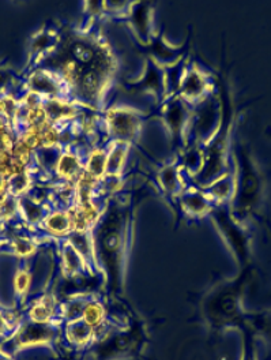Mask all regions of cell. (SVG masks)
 <instances>
[{"instance_id":"1","label":"cell","mask_w":271,"mask_h":360,"mask_svg":"<svg viewBox=\"0 0 271 360\" xmlns=\"http://www.w3.org/2000/svg\"><path fill=\"white\" fill-rule=\"evenodd\" d=\"M149 195H159L150 179L113 194L91 229L94 257L104 276V296L108 302L126 300L124 284L134 242L136 209Z\"/></svg>"},{"instance_id":"2","label":"cell","mask_w":271,"mask_h":360,"mask_svg":"<svg viewBox=\"0 0 271 360\" xmlns=\"http://www.w3.org/2000/svg\"><path fill=\"white\" fill-rule=\"evenodd\" d=\"M224 58L223 68L216 74L217 94L221 104L220 124L216 133L211 135V138L202 146L204 161L199 172L195 176L185 180L187 184L199 188H204L214 180L221 178L230 168L234 167L232 148L236 135V123L239 120V108H236L233 104L230 85L227 79V71L224 68Z\"/></svg>"},{"instance_id":"3","label":"cell","mask_w":271,"mask_h":360,"mask_svg":"<svg viewBox=\"0 0 271 360\" xmlns=\"http://www.w3.org/2000/svg\"><path fill=\"white\" fill-rule=\"evenodd\" d=\"M253 276V265L239 270L234 277L214 284L204 292L199 311L206 328L213 336H223L230 330H240L247 323L249 311L244 296Z\"/></svg>"},{"instance_id":"4","label":"cell","mask_w":271,"mask_h":360,"mask_svg":"<svg viewBox=\"0 0 271 360\" xmlns=\"http://www.w3.org/2000/svg\"><path fill=\"white\" fill-rule=\"evenodd\" d=\"M232 153L234 161V194L229 203L230 212L240 224L251 226V223L260 217L267 178L259 168L247 142L234 138Z\"/></svg>"},{"instance_id":"5","label":"cell","mask_w":271,"mask_h":360,"mask_svg":"<svg viewBox=\"0 0 271 360\" xmlns=\"http://www.w3.org/2000/svg\"><path fill=\"white\" fill-rule=\"evenodd\" d=\"M147 345V325L130 304L127 323L98 338L85 352V360H140Z\"/></svg>"},{"instance_id":"6","label":"cell","mask_w":271,"mask_h":360,"mask_svg":"<svg viewBox=\"0 0 271 360\" xmlns=\"http://www.w3.org/2000/svg\"><path fill=\"white\" fill-rule=\"evenodd\" d=\"M209 219L216 226L226 248L232 252L237 264V269H244L249 265H253L251 226L240 224L232 216L229 203L214 205Z\"/></svg>"},{"instance_id":"7","label":"cell","mask_w":271,"mask_h":360,"mask_svg":"<svg viewBox=\"0 0 271 360\" xmlns=\"http://www.w3.org/2000/svg\"><path fill=\"white\" fill-rule=\"evenodd\" d=\"M150 113L127 105H112L103 111V123L108 142H123L139 149L143 124Z\"/></svg>"},{"instance_id":"8","label":"cell","mask_w":271,"mask_h":360,"mask_svg":"<svg viewBox=\"0 0 271 360\" xmlns=\"http://www.w3.org/2000/svg\"><path fill=\"white\" fill-rule=\"evenodd\" d=\"M62 338L60 323H39L23 316L18 329L11 338H6L0 348L17 356L21 351L32 348H55L59 338Z\"/></svg>"},{"instance_id":"9","label":"cell","mask_w":271,"mask_h":360,"mask_svg":"<svg viewBox=\"0 0 271 360\" xmlns=\"http://www.w3.org/2000/svg\"><path fill=\"white\" fill-rule=\"evenodd\" d=\"M150 119H159L165 126L173 156L185 148V135L191 120L192 107L178 94L168 96L159 105L150 111Z\"/></svg>"},{"instance_id":"10","label":"cell","mask_w":271,"mask_h":360,"mask_svg":"<svg viewBox=\"0 0 271 360\" xmlns=\"http://www.w3.org/2000/svg\"><path fill=\"white\" fill-rule=\"evenodd\" d=\"M221 117V104L217 91L202 103L192 107L191 120L185 135V148L187 146H204V143L216 133Z\"/></svg>"},{"instance_id":"11","label":"cell","mask_w":271,"mask_h":360,"mask_svg":"<svg viewBox=\"0 0 271 360\" xmlns=\"http://www.w3.org/2000/svg\"><path fill=\"white\" fill-rule=\"evenodd\" d=\"M217 91L216 77L194 59H188L175 94L191 107L198 105L204 98Z\"/></svg>"},{"instance_id":"12","label":"cell","mask_w":271,"mask_h":360,"mask_svg":"<svg viewBox=\"0 0 271 360\" xmlns=\"http://www.w3.org/2000/svg\"><path fill=\"white\" fill-rule=\"evenodd\" d=\"M117 85L119 88L133 94L140 93L152 96L156 101V107L168 97L165 68H159L156 62L149 58H145L142 72L138 78L123 79L117 82Z\"/></svg>"},{"instance_id":"13","label":"cell","mask_w":271,"mask_h":360,"mask_svg":"<svg viewBox=\"0 0 271 360\" xmlns=\"http://www.w3.org/2000/svg\"><path fill=\"white\" fill-rule=\"evenodd\" d=\"M150 180L154 184L159 197L165 200L176 216L178 198L187 187V181L176 156H172L168 161L159 164Z\"/></svg>"},{"instance_id":"14","label":"cell","mask_w":271,"mask_h":360,"mask_svg":"<svg viewBox=\"0 0 271 360\" xmlns=\"http://www.w3.org/2000/svg\"><path fill=\"white\" fill-rule=\"evenodd\" d=\"M154 13V3L152 1H130L127 13L119 20L128 26L136 46L145 48L156 37Z\"/></svg>"},{"instance_id":"15","label":"cell","mask_w":271,"mask_h":360,"mask_svg":"<svg viewBox=\"0 0 271 360\" xmlns=\"http://www.w3.org/2000/svg\"><path fill=\"white\" fill-rule=\"evenodd\" d=\"M191 43H192V27L188 32L184 43L180 45L169 43L165 36V32L161 30V32H157L152 44L147 45L145 48L136 46V49L139 52H142L145 55V58H149L153 62H156L159 68H169L178 66L179 63L190 58Z\"/></svg>"},{"instance_id":"16","label":"cell","mask_w":271,"mask_h":360,"mask_svg":"<svg viewBox=\"0 0 271 360\" xmlns=\"http://www.w3.org/2000/svg\"><path fill=\"white\" fill-rule=\"evenodd\" d=\"M62 22L46 21L36 33L29 39L27 46V63L22 74L37 68L46 59L62 41Z\"/></svg>"},{"instance_id":"17","label":"cell","mask_w":271,"mask_h":360,"mask_svg":"<svg viewBox=\"0 0 271 360\" xmlns=\"http://www.w3.org/2000/svg\"><path fill=\"white\" fill-rule=\"evenodd\" d=\"M88 149L89 148L79 141L65 145L60 156L55 164L52 183L75 184L84 174L85 156Z\"/></svg>"},{"instance_id":"18","label":"cell","mask_w":271,"mask_h":360,"mask_svg":"<svg viewBox=\"0 0 271 360\" xmlns=\"http://www.w3.org/2000/svg\"><path fill=\"white\" fill-rule=\"evenodd\" d=\"M22 74V72H21ZM23 75V88L32 93L39 94L43 100L46 98H62L70 100V90L66 84L52 71L43 68H36Z\"/></svg>"},{"instance_id":"19","label":"cell","mask_w":271,"mask_h":360,"mask_svg":"<svg viewBox=\"0 0 271 360\" xmlns=\"http://www.w3.org/2000/svg\"><path fill=\"white\" fill-rule=\"evenodd\" d=\"M56 261H58V278L60 281H77L81 278H86L93 274L88 268L82 255L66 239H59L53 243Z\"/></svg>"},{"instance_id":"20","label":"cell","mask_w":271,"mask_h":360,"mask_svg":"<svg viewBox=\"0 0 271 360\" xmlns=\"http://www.w3.org/2000/svg\"><path fill=\"white\" fill-rule=\"evenodd\" d=\"M214 202L204 194V190L191 184L183 190L176 203V220L197 221L209 219Z\"/></svg>"},{"instance_id":"21","label":"cell","mask_w":271,"mask_h":360,"mask_svg":"<svg viewBox=\"0 0 271 360\" xmlns=\"http://www.w3.org/2000/svg\"><path fill=\"white\" fill-rule=\"evenodd\" d=\"M60 299L55 290V283L43 292L33 296L23 309V316L39 323H60L59 321Z\"/></svg>"},{"instance_id":"22","label":"cell","mask_w":271,"mask_h":360,"mask_svg":"<svg viewBox=\"0 0 271 360\" xmlns=\"http://www.w3.org/2000/svg\"><path fill=\"white\" fill-rule=\"evenodd\" d=\"M34 258V257H33ZM20 261L17 259V268L13 276V295H14V307L23 310L27 302L34 296L32 291L34 284V270L32 265V259Z\"/></svg>"},{"instance_id":"23","label":"cell","mask_w":271,"mask_h":360,"mask_svg":"<svg viewBox=\"0 0 271 360\" xmlns=\"http://www.w3.org/2000/svg\"><path fill=\"white\" fill-rule=\"evenodd\" d=\"M53 209L52 203L36 197L33 193H26L18 197L20 220L29 228L37 229L46 220L48 213Z\"/></svg>"},{"instance_id":"24","label":"cell","mask_w":271,"mask_h":360,"mask_svg":"<svg viewBox=\"0 0 271 360\" xmlns=\"http://www.w3.org/2000/svg\"><path fill=\"white\" fill-rule=\"evenodd\" d=\"M37 231L44 235L51 242H56L59 239H66L74 231V223L70 209L53 207L43 224L37 228Z\"/></svg>"},{"instance_id":"25","label":"cell","mask_w":271,"mask_h":360,"mask_svg":"<svg viewBox=\"0 0 271 360\" xmlns=\"http://www.w3.org/2000/svg\"><path fill=\"white\" fill-rule=\"evenodd\" d=\"M62 340L74 349L86 352L98 340V336L84 319H77L62 325Z\"/></svg>"},{"instance_id":"26","label":"cell","mask_w":271,"mask_h":360,"mask_svg":"<svg viewBox=\"0 0 271 360\" xmlns=\"http://www.w3.org/2000/svg\"><path fill=\"white\" fill-rule=\"evenodd\" d=\"M43 107L46 110L48 123L56 126H66L72 123L85 110L82 105L62 98H46L43 100Z\"/></svg>"},{"instance_id":"27","label":"cell","mask_w":271,"mask_h":360,"mask_svg":"<svg viewBox=\"0 0 271 360\" xmlns=\"http://www.w3.org/2000/svg\"><path fill=\"white\" fill-rule=\"evenodd\" d=\"M133 148L123 142H108V158H107V169H105V178L120 179L126 178L128 172L127 168V160L128 153Z\"/></svg>"},{"instance_id":"28","label":"cell","mask_w":271,"mask_h":360,"mask_svg":"<svg viewBox=\"0 0 271 360\" xmlns=\"http://www.w3.org/2000/svg\"><path fill=\"white\" fill-rule=\"evenodd\" d=\"M95 293L100 292L72 293L66 297H62L59 304V321L62 322V325L71 321L82 319V314L88 302Z\"/></svg>"},{"instance_id":"29","label":"cell","mask_w":271,"mask_h":360,"mask_svg":"<svg viewBox=\"0 0 271 360\" xmlns=\"http://www.w3.org/2000/svg\"><path fill=\"white\" fill-rule=\"evenodd\" d=\"M68 242L75 248V250L82 255L85 259L88 268L93 274L103 276V273L98 269L95 257H94V246H93V236L91 229H82V231H72L67 236ZM104 277V276H103Z\"/></svg>"},{"instance_id":"30","label":"cell","mask_w":271,"mask_h":360,"mask_svg":"<svg viewBox=\"0 0 271 360\" xmlns=\"http://www.w3.org/2000/svg\"><path fill=\"white\" fill-rule=\"evenodd\" d=\"M202 190L214 205L230 203L234 194V167Z\"/></svg>"},{"instance_id":"31","label":"cell","mask_w":271,"mask_h":360,"mask_svg":"<svg viewBox=\"0 0 271 360\" xmlns=\"http://www.w3.org/2000/svg\"><path fill=\"white\" fill-rule=\"evenodd\" d=\"M247 323L255 332L258 341L266 349V360H271V309L247 315Z\"/></svg>"},{"instance_id":"32","label":"cell","mask_w":271,"mask_h":360,"mask_svg":"<svg viewBox=\"0 0 271 360\" xmlns=\"http://www.w3.org/2000/svg\"><path fill=\"white\" fill-rule=\"evenodd\" d=\"M107 158H108V142L88 149L85 156L84 172L93 179L101 181L105 178Z\"/></svg>"},{"instance_id":"33","label":"cell","mask_w":271,"mask_h":360,"mask_svg":"<svg viewBox=\"0 0 271 360\" xmlns=\"http://www.w3.org/2000/svg\"><path fill=\"white\" fill-rule=\"evenodd\" d=\"M37 183L36 175L32 172V169L23 171L20 174H14L11 178L7 179L8 184V194L18 198L23 194L29 193L32 187Z\"/></svg>"},{"instance_id":"34","label":"cell","mask_w":271,"mask_h":360,"mask_svg":"<svg viewBox=\"0 0 271 360\" xmlns=\"http://www.w3.org/2000/svg\"><path fill=\"white\" fill-rule=\"evenodd\" d=\"M239 333L242 335V351L239 360H259V352H258V338L255 332L249 323H246Z\"/></svg>"},{"instance_id":"35","label":"cell","mask_w":271,"mask_h":360,"mask_svg":"<svg viewBox=\"0 0 271 360\" xmlns=\"http://www.w3.org/2000/svg\"><path fill=\"white\" fill-rule=\"evenodd\" d=\"M10 242V229L8 225L0 223V254H4V250Z\"/></svg>"},{"instance_id":"36","label":"cell","mask_w":271,"mask_h":360,"mask_svg":"<svg viewBox=\"0 0 271 360\" xmlns=\"http://www.w3.org/2000/svg\"><path fill=\"white\" fill-rule=\"evenodd\" d=\"M0 360H17L15 355L4 351L3 348H0Z\"/></svg>"},{"instance_id":"37","label":"cell","mask_w":271,"mask_h":360,"mask_svg":"<svg viewBox=\"0 0 271 360\" xmlns=\"http://www.w3.org/2000/svg\"><path fill=\"white\" fill-rule=\"evenodd\" d=\"M265 134H266V136H269L271 139V126H267V127L265 129Z\"/></svg>"},{"instance_id":"38","label":"cell","mask_w":271,"mask_h":360,"mask_svg":"<svg viewBox=\"0 0 271 360\" xmlns=\"http://www.w3.org/2000/svg\"><path fill=\"white\" fill-rule=\"evenodd\" d=\"M0 307H6V306H4V304L0 302Z\"/></svg>"},{"instance_id":"39","label":"cell","mask_w":271,"mask_h":360,"mask_svg":"<svg viewBox=\"0 0 271 360\" xmlns=\"http://www.w3.org/2000/svg\"><path fill=\"white\" fill-rule=\"evenodd\" d=\"M3 341H4V340H3V338H0V345H1V342H3Z\"/></svg>"}]
</instances>
